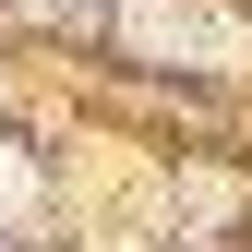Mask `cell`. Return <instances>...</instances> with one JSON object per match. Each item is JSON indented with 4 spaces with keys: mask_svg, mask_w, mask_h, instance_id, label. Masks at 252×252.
I'll return each mask as SVG.
<instances>
[{
    "mask_svg": "<svg viewBox=\"0 0 252 252\" xmlns=\"http://www.w3.org/2000/svg\"><path fill=\"white\" fill-rule=\"evenodd\" d=\"M132 36H144V48H180V60H240V48H252L240 24H204V12H168V0H132Z\"/></svg>",
    "mask_w": 252,
    "mask_h": 252,
    "instance_id": "obj_1",
    "label": "cell"
},
{
    "mask_svg": "<svg viewBox=\"0 0 252 252\" xmlns=\"http://www.w3.org/2000/svg\"><path fill=\"white\" fill-rule=\"evenodd\" d=\"M24 204H36V168H24V156L0 144V216H24Z\"/></svg>",
    "mask_w": 252,
    "mask_h": 252,
    "instance_id": "obj_2",
    "label": "cell"
}]
</instances>
